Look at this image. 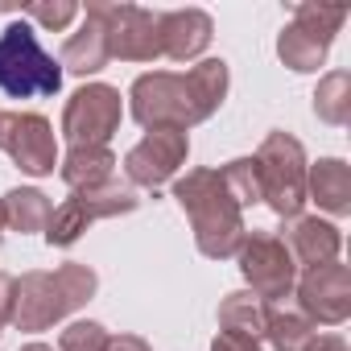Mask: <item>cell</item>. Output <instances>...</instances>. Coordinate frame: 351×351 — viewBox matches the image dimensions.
Masks as SVG:
<instances>
[{
  "mask_svg": "<svg viewBox=\"0 0 351 351\" xmlns=\"http://www.w3.org/2000/svg\"><path fill=\"white\" fill-rule=\"evenodd\" d=\"M108 62H112V54H108L104 25H99L91 13H83V25L62 42L58 66H62V71H71V75H79V79H87V75H99Z\"/></svg>",
  "mask_w": 351,
  "mask_h": 351,
  "instance_id": "obj_17",
  "label": "cell"
},
{
  "mask_svg": "<svg viewBox=\"0 0 351 351\" xmlns=\"http://www.w3.org/2000/svg\"><path fill=\"white\" fill-rule=\"evenodd\" d=\"M215 38V21L203 9H173L161 13V58L195 62Z\"/></svg>",
  "mask_w": 351,
  "mask_h": 351,
  "instance_id": "obj_14",
  "label": "cell"
},
{
  "mask_svg": "<svg viewBox=\"0 0 351 351\" xmlns=\"http://www.w3.org/2000/svg\"><path fill=\"white\" fill-rule=\"evenodd\" d=\"M112 169H116V157L108 145H71V153L58 161V173L71 191H91L112 182Z\"/></svg>",
  "mask_w": 351,
  "mask_h": 351,
  "instance_id": "obj_18",
  "label": "cell"
},
{
  "mask_svg": "<svg viewBox=\"0 0 351 351\" xmlns=\"http://www.w3.org/2000/svg\"><path fill=\"white\" fill-rule=\"evenodd\" d=\"M0 91L13 99L62 91V66L54 54L42 50L29 21H9L0 34Z\"/></svg>",
  "mask_w": 351,
  "mask_h": 351,
  "instance_id": "obj_4",
  "label": "cell"
},
{
  "mask_svg": "<svg viewBox=\"0 0 351 351\" xmlns=\"http://www.w3.org/2000/svg\"><path fill=\"white\" fill-rule=\"evenodd\" d=\"M314 116L343 128L351 120V75L347 71H330L326 79H318L314 87Z\"/></svg>",
  "mask_w": 351,
  "mask_h": 351,
  "instance_id": "obj_22",
  "label": "cell"
},
{
  "mask_svg": "<svg viewBox=\"0 0 351 351\" xmlns=\"http://www.w3.org/2000/svg\"><path fill=\"white\" fill-rule=\"evenodd\" d=\"M265 318H269V302H261L248 289H236L219 302V330L228 335H244V339H265Z\"/></svg>",
  "mask_w": 351,
  "mask_h": 351,
  "instance_id": "obj_19",
  "label": "cell"
},
{
  "mask_svg": "<svg viewBox=\"0 0 351 351\" xmlns=\"http://www.w3.org/2000/svg\"><path fill=\"white\" fill-rule=\"evenodd\" d=\"M343 21H347L343 5H298L293 21L277 34V58L298 75L318 71L326 62L330 42L343 29Z\"/></svg>",
  "mask_w": 351,
  "mask_h": 351,
  "instance_id": "obj_7",
  "label": "cell"
},
{
  "mask_svg": "<svg viewBox=\"0 0 351 351\" xmlns=\"http://www.w3.org/2000/svg\"><path fill=\"white\" fill-rule=\"evenodd\" d=\"M87 13L104 25L112 58H120V62L161 58V13L141 9V5H108V0H91Z\"/></svg>",
  "mask_w": 351,
  "mask_h": 351,
  "instance_id": "obj_8",
  "label": "cell"
},
{
  "mask_svg": "<svg viewBox=\"0 0 351 351\" xmlns=\"http://www.w3.org/2000/svg\"><path fill=\"white\" fill-rule=\"evenodd\" d=\"M211 351H261V343H256V339H244V335L219 330V335L211 339Z\"/></svg>",
  "mask_w": 351,
  "mask_h": 351,
  "instance_id": "obj_26",
  "label": "cell"
},
{
  "mask_svg": "<svg viewBox=\"0 0 351 351\" xmlns=\"http://www.w3.org/2000/svg\"><path fill=\"white\" fill-rule=\"evenodd\" d=\"M293 293H298V310L314 326H339L351 318V269L339 261L322 269H306Z\"/></svg>",
  "mask_w": 351,
  "mask_h": 351,
  "instance_id": "obj_13",
  "label": "cell"
},
{
  "mask_svg": "<svg viewBox=\"0 0 351 351\" xmlns=\"http://www.w3.org/2000/svg\"><path fill=\"white\" fill-rule=\"evenodd\" d=\"M141 207V199L132 195V186L124 182H104V186H91V191H71V199L62 207L50 211V223H46V244L50 248H71L83 240V232L99 219H116V215H132Z\"/></svg>",
  "mask_w": 351,
  "mask_h": 351,
  "instance_id": "obj_6",
  "label": "cell"
},
{
  "mask_svg": "<svg viewBox=\"0 0 351 351\" xmlns=\"http://www.w3.org/2000/svg\"><path fill=\"white\" fill-rule=\"evenodd\" d=\"M285 248H289L293 265L322 269V265H335V261H339L343 232H339L330 219H318V215H298V219H289V228H285Z\"/></svg>",
  "mask_w": 351,
  "mask_h": 351,
  "instance_id": "obj_15",
  "label": "cell"
},
{
  "mask_svg": "<svg viewBox=\"0 0 351 351\" xmlns=\"http://www.w3.org/2000/svg\"><path fill=\"white\" fill-rule=\"evenodd\" d=\"M0 149L29 178H50L58 165L54 124L42 112H0Z\"/></svg>",
  "mask_w": 351,
  "mask_h": 351,
  "instance_id": "obj_11",
  "label": "cell"
},
{
  "mask_svg": "<svg viewBox=\"0 0 351 351\" xmlns=\"http://www.w3.org/2000/svg\"><path fill=\"white\" fill-rule=\"evenodd\" d=\"M104 351H153L141 335H108V347Z\"/></svg>",
  "mask_w": 351,
  "mask_h": 351,
  "instance_id": "obj_27",
  "label": "cell"
},
{
  "mask_svg": "<svg viewBox=\"0 0 351 351\" xmlns=\"http://www.w3.org/2000/svg\"><path fill=\"white\" fill-rule=\"evenodd\" d=\"M108 347V330L99 322H71L62 335H58V351H104Z\"/></svg>",
  "mask_w": 351,
  "mask_h": 351,
  "instance_id": "obj_25",
  "label": "cell"
},
{
  "mask_svg": "<svg viewBox=\"0 0 351 351\" xmlns=\"http://www.w3.org/2000/svg\"><path fill=\"white\" fill-rule=\"evenodd\" d=\"M256 178H261V199L269 203L273 215L298 219L306 199V149L293 132H269L256 149Z\"/></svg>",
  "mask_w": 351,
  "mask_h": 351,
  "instance_id": "obj_5",
  "label": "cell"
},
{
  "mask_svg": "<svg viewBox=\"0 0 351 351\" xmlns=\"http://www.w3.org/2000/svg\"><path fill=\"white\" fill-rule=\"evenodd\" d=\"M5 223L13 228V232H21V236H34V232H46V223H50V199L38 191V186H17V191H9L5 199Z\"/></svg>",
  "mask_w": 351,
  "mask_h": 351,
  "instance_id": "obj_20",
  "label": "cell"
},
{
  "mask_svg": "<svg viewBox=\"0 0 351 351\" xmlns=\"http://www.w3.org/2000/svg\"><path fill=\"white\" fill-rule=\"evenodd\" d=\"M83 9L75 0H34V5L21 9V21H38L42 29H66Z\"/></svg>",
  "mask_w": 351,
  "mask_h": 351,
  "instance_id": "obj_24",
  "label": "cell"
},
{
  "mask_svg": "<svg viewBox=\"0 0 351 351\" xmlns=\"http://www.w3.org/2000/svg\"><path fill=\"white\" fill-rule=\"evenodd\" d=\"M219 173H223L228 195L240 203V211L252 207V203H261V178H256V161H252V157H236V161H228Z\"/></svg>",
  "mask_w": 351,
  "mask_h": 351,
  "instance_id": "obj_23",
  "label": "cell"
},
{
  "mask_svg": "<svg viewBox=\"0 0 351 351\" xmlns=\"http://www.w3.org/2000/svg\"><path fill=\"white\" fill-rule=\"evenodd\" d=\"M306 199H314L326 215H351V165L343 157H318L306 165Z\"/></svg>",
  "mask_w": 351,
  "mask_h": 351,
  "instance_id": "obj_16",
  "label": "cell"
},
{
  "mask_svg": "<svg viewBox=\"0 0 351 351\" xmlns=\"http://www.w3.org/2000/svg\"><path fill=\"white\" fill-rule=\"evenodd\" d=\"M306 351H347V343H343L339 335H314V339L306 343Z\"/></svg>",
  "mask_w": 351,
  "mask_h": 351,
  "instance_id": "obj_29",
  "label": "cell"
},
{
  "mask_svg": "<svg viewBox=\"0 0 351 351\" xmlns=\"http://www.w3.org/2000/svg\"><path fill=\"white\" fill-rule=\"evenodd\" d=\"M124 99L108 83H83L62 108V136L71 145H108L120 132Z\"/></svg>",
  "mask_w": 351,
  "mask_h": 351,
  "instance_id": "obj_10",
  "label": "cell"
},
{
  "mask_svg": "<svg viewBox=\"0 0 351 351\" xmlns=\"http://www.w3.org/2000/svg\"><path fill=\"white\" fill-rule=\"evenodd\" d=\"M9 314H13V277L0 273V326H9Z\"/></svg>",
  "mask_w": 351,
  "mask_h": 351,
  "instance_id": "obj_28",
  "label": "cell"
},
{
  "mask_svg": "<svg viewBox=\"0 0 351 351\" xmlns=\"http://www.w3.org/2000/svg\"><path fill=\"white\" fill-rule=\"evenodd\" d=\"M236 261H240V277L248 281V293H256L261 302H281L298 285V265L285 240L273 232H244Z\"/></svg>",
  "mask_w": 351,
  "mask_h": 351,
  "instance_id": "obj_9",
  "label": "cell"
},
{
  "mask_svg": "<svg viewBox=\"0 0 351 351\" xmlns=\"http://www.w3.org/2000/svg\"><path fill=\"white\" fill-rule=\"evenodd\" d=\"M191 157V136L182 128H149L124 157V173L132 186H165L178 178V169Z\"/></svg>",
  "mask_w": 351,
  "mask_h": 351,
  "instance_id": "obj_12",
  "label": "cell"
},
{
  "mask_svg": "<svg viewBox=\"0 0 351 351\" xmlns=\"http://www.w3.org/2000/svg\"><path fill=\"white\" fill-rule=\"evenodd\" d=\"M232 75L223 58H203L186 75L149 71L136 75L128 87V112L141 128H195L211 120L228 99Z\"/></svg>",
  "mask_w": 351,
  "mask_h": 351,
  "instance_id": "obj_1",
  "label": "cell"
},
{
  "mask_svg": "<svg viewBox=\"0 0 351 351\" xmlns=\"http://www.w3.org/2000/svg\"><path fill=\"white\" fill-rule=\"evenodd\" d=\"M0 335H5V326H0Z\"/></svg>",
  "mask_w": 351,
  "mask_h": 351,
  "instance_id": "obj_32",
  "label": "cell"
},
{
  "mask_svg": "<svg viewBox=\"0 0 351 351\" xmlns=\"http://www.w3.org/2000/svg\"><path fill=\"white\" fill-rule=\"evenodd\" d=\"M265 339L273 343V351H306V343L314 339V322L302 310L289 306H269L265 318Z\"/></svg>",
  "mask_w": 351,
  "mask_h": 351,
  "instance_id": "obj_21",
  "label": "cell"
},
{
  "mask_svg": "<svg viewBox=\"0 0 351 351\" xmlns=\"http://www.w3.org/2000/svg\"><path fill=\"white\" fill-rule=\"evenodd\" d=\"M99 289V277L91 265H79V261H66L58 269H34V273H21L13 277V314L9 322L17 330H50L54 322H62L66 314L83 310Z\"/></svg>",
  "mask_w": 351,
  "mask_h": 351,
  "instance_id": "obj_3",
  "label": "cell"
},
{
  "mask_svg": "<svg viewBox=\"0 0 351 351\" xmlns=\"http://www.w3.org/2000/svg\"><path fill=\"white\" fill-rule=\"evenodd\" d=\"M173 203L191 219L195 244L207 261H228L244 244V211L228 195L219 169H186L182 178H173Z\"/></svg>",
  "mask_w": 351,
  "mask_h": 351,
  "instance_id": "obj_2",
  "label": "cell"
},
{
  "mask_svg": "<svg viewBox=\"0 0 351 351\" xmlns=\"http://www.w3.org/2000/svg\"><path fill=\"white\" fill-rule=\"evenodd\" d=\"M21 351H58V347H50V343H25Z\"/></svg>",
  "mask_w": 351,
  "mask_h": 351,
  "instance_id": "obj_30",
  "label": "cell"
},
{
  "mask_svg": "<svg viewBox=\"0 0 351 351\" xmlns=\"http://www.w3.org/2000/svg\"><path fill=\"white\" fill-rule=\"evenodd\" d=\"M5 228H9V223H5V203H0V240H5Z\"/></svg>",
  "mask_w": 351,
  "mask_h": 351,
  "instance_id": "obj_31",
  "label": "cell"
}]
</instances>
